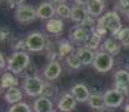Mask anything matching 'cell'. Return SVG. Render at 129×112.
<instances>
[{"mask_svg":"<svg viewBox=\"0 0 129 112\" xmlns=\"http://www.w3.org/2000/svg\"><path fill=\"white\" fill-rule=\"evenodd\" d=\"M52 1H53L54 4H57V5H63L64 2L66 1V0H52Z\"/></svg>","mask_w":129,"mask_h":112,"instance_id":"836d02e7","label":"cell"},{"mask_svg":"<svg viewBox=\"0 0 129 112\" xmlns=\"http://www.w3.org/2000/svg\"><path fill=\"white\" fill-rule=\"evenodd\" d=\"M55 10H56V14L59 17H62V18H70L71 17V8L65 4L58 5L55 8Z\"/></svg>","mask_w":129,"mask_h":112,"instance_id":"4316f807","label":"cell"},{"mask_svg":"<svg viewBox=\"0 0 129 112\" xmlns=\"http://www.w3.org/2000/svg\"><path fill=\"white\" fill-rule=\"evenodd\" d=\"M37 17H39L41 19H52V17L55 15V8L53 7V5L49 2H43L38 6L37 8Z\"/></svg>","mask_w":129,"mask_h":112,"instance_id":"30bf717a","label":"cell"},{"mask_svg":"<svg viewBox=\"0 0 129 112\" xmlns=\"http://www.w3.org/2000/svg\"><path fill=\"white\" fill-rule=\"evenodd\" d=\"M17 84H18V81H17V79L12 75V73H10V72H7V73H5L2 75L1 86L4 89L8 90L10 88H14V86H17Z\"/></svg>","mask_w":129,"mask_h":112,"instance_id":"7402d4cb","label":"cell"},{"mask_svg":"<svg viewBox=\"0 0 129 112\" xmlns=\"http://www.w3.org/2000/svg\"><path fill=\"white\" fill-rule=\"evenodd\" d=\"M96 26L103 27L108 31H110V34L112 35H118L122 29L119 15L115 11H110L108 14H106L105 16H102L101 18H99L98 22H96Z\"/></svg>","mask_w":129,"mask_h":112,"instance_id":"6da1fadb","label":"cell"},{"mask_svg":"<svg viewBox=\"0 0 129 112\" xmlns=\"http://www.w3.org/2000/svg\"><path fill=\"white\" fill-rule=\"evenodd\" d=\"M8 34H9V31L7 29H5V28L0 29V41H5L8 37Z\"/></svg>","mask_w":129,"mask_h":112,"instance_id":"f546056e","label":"cell"},{"mask_svg":"<svg viewBox=\"0 0 129 112\" xmlns=\"http://www.w3.org/2000/svg\"><path fill=\"white\" fill-rule=\"evenodd\" d=\"M125 112H129V103L126 105V108H125Z\"/></svg>","mask_w":129,"mask_h":112,"instance_id":"d590c367","label":"cell"},{"mask_svg":"<svg viewBox=\"0 0 129 112\" xmlns=\"http://www.w3.org/2000/svg\"><path fill=\"white\" fill-rule=\"evenodd\" d=\"M34 110L35 112H52L53 103L47 96H41L34 102Z\"/></svg>","mask_w":129,"mask_h":112,"instance_id":"9a60e30c","label":"cell"},{"mask_svg":"<svg viewBox=\"0 0 129 112\" xmlns=\"http://www.w3.org/2000/svg\"><path fill=\"white\" fill-rule=\"evenodd\" d=\"M9 112H31V110L27 103L20 102V103H17L15 105H12Z\"/></svg>","mask_w":129,"mask_h":112,"instance_id":"83f0119b","label":"cell"},{"mask_svg":"<svg viewBox=\"0 0 129 112\" xmlns=\"http://www.w3.org/2000/svg\"><path fill=\"white\" fill-rule=\"evenodd\" d=\"M115 81H116V85H117V90L121 92L123 94L128 92L129 88V73L125 69H120L116 73L115 75Z\"/></svg>","mask_w":129,"mask_h":112,"instance_id":"ba28073f","label":"cell"},{"mask_svg":"<svg viewBox=\"0 0 129 112\" xmlns=\"http://www.w3.org/2000/svg\"><path fill=\"white\" fill-rule=\"evenodd\" d=\"M76 106V99L72 94H64L59 99L57 103V108L62 112H70Z\"/></svg>","mask_w":129,"mask_h":112,"instance_id":"9c48e42d","label":"cell"},{"mask_svg":"<svg viewBox=\"0 0 129 112\" xmlns=\"http://www.w3.org/2000/svg\"><path fill=\"white\" fill-rule=\"evenodd\" d=\"M66 63H68V65L70 66L71 68H74V69L80 68L81 65H82L78 55H76L75 53H71L69 56H66Z\"/></svg>","mask_w":129,"mask_h":112,"instance_id":"603a6c76","label":"cell"},{"mask_svg":"<svg viewBox=\"0 0 129 112\" xmlns=\"http://www.w3.org/2000/svg\"><path fill=\"white\" fill-rule=\"evenodd\" d=\"M75 54L78 55L82 65H90V64H93L94 56L95 55H94V53L91 51V49L86 48V47L78 48L75 52Z\"/></svg>","mask_w":129,"mask_h":112,"instance_id":"5bb4252c","label":"cell"},{"mask_svg":"<svg viewBox=\"0 0 129 112\" xmlns=\"http://www.w3.org/2000/svg\"><path fill=\"white\" fill-rule=\"evenodd\" d=\"M63 21L61 19H49L46 24V29L51 34H59L63 30Z\"/></svg>","mask_w":129,"mask_h":112,"instance_id":"44dd1931","label":"cell"},{"mask_svg":"<svg viewBox=\"0 0 129 112\" xmlns=\"http://www.w3.org/2000/svg\"><path fill=\"white\" fill-rule=\"evenodd\" d=\"M0 1H1V0H0Z\"/></svg>","mask_w":129,"mask_h":112,"instance_id":"74e56055","label":"cell"},{"mask_svg":"<svg viewBox=\"0 0 129 112\" xmlns=\"http://www.w3.org/2000/svg\"><path fill=\"white\" fill-rule=\"evenodd\" d=\"M89 104H90V106L92 109L99 110V111L106 108L103 95H100V94H92V95H90V98H89Z\"/></svg>","mask_w":129,"mask_h":112,"instance_id":"ffe728a7","label":"cell"},{"mask_svg":"<svg viewBox=\"0 0 129 112\" xmlns=\"http://www.w3.org/2000/svg\"><path fill=\"white\" fill-rule=\"evenodd\" d=\"M21 99H23V93H21V91L17 86L8 89L6 91V93H5V100L8 103L12 104V105H15L17 103H20Z\"/></svg>","mask_w":129,"mask_h":112,"instance_id":"2e32d148","label":"cell"},{"mask_svg":"<svg viewBox=\"0 0 129 112\" xmlns=\"http://www.w3.org/2000/svg\"><path fill=\"white\" fill-rule=\"evenodd\" d=\"M118 41L122 46L129 47V28H122L117 35Z\"/></svg>","mask_w":129,"mask_h":112,"instance_id":"d4e9b609","label":"cell"},{"mask_svg":"<svg viewBox=\"0 0 129 112\" xmlns=\"http://www.w3.org/2000/svg\"><path fill=\"white\" fill-rule=\"evenodd\" d=\"M29 56L25 52H15L12 55L9 57L7 66L8 69L14 74H20L21 72L28 66L29 64Z\"/></svg>","mask_w":129,"mask_h":112,"instance_id":"7a4b0ae2","label":"cell"},{"mask_svg":"<svg viewBox=\"0 0 129 112\" xmlns=\"http://www.w3.org/2000/svg\"><path fill=\"white\" fill-rule=\"evenodd\" d=\"M100 41L101 38L98 36V35H95L94 33H92L90 35V37L88 38V41H86V48L89 49H95L99 47V45H100Z\"/></svg>","mask_w":129,"mask_h":112,"instance_id":"cb8c5ba5","label":"cell"},{"mask_svg":"<svg viewBox=\"0 0 129 112\" xmlns=\"http://www.w3.org/2000/svg\"><path fill=\"white\" fill-rule=\"evenodd\" d=\"M61 71H62V68H61V65H59L58 62L52 61V62H49V64L46 66L45 71H44V75H45V78L47 80L53 81V80L57 79L59 76Z\"/></svg>","mask_w":129,"mask_h":112,"instance_id":"4fadbf2b","label":"cell"},{"mask_svg":"<svg viewBox=\"0 0 129 112\" xmlns=\"http://www.w3.org/2000/svg\"><path fill=\"white\" fill-rule=\"evenodd\" d=\"M72 37L76 42H84V43H86L88 38L90 37V34H89L88 29L84 28L83 26H76L73 29V31H72Z\"/></svg>","mask_w":129,"mask_h":112,"instance_id":"ac0fdd59","label":"cell"},{"mask_svg":"<svg viewBox=\"0 0 129 112\" xmlns=\"http://www.w3.org/2000/svg\"><path fill=\"white\" fill-rule=\"evenodd\" d=\"M15 17L20 22H30L37 17V12L31 6L23 5V6H19L17 8Z\"/></svg>","mask_w":129,"mask_h":112,"instance_id":"8992f818","label":"cell"},{"mask_svg":"<svg viewBox=\"0 0 129 112\" xmlns=\"http://www.w3.org/2000/svg\"><path fill=\"white\" fill-rule=\"evenodd\" d=\"M105 9V1L103 0H90L86 5V11L93 17H98Z\"/></svg>","mask_w":129,"mask_h":112,"instance_id":"e0dca14e","label":"cell"},{"mask_svg":"<svg viewBox=\"0 0 129 112\" xmlns=\"http://www.w3.org/2000/svg\"><path fill=\"white\" fill-rule=\"evenodd\" d=\"M72 95L76 99V101L85 102L89 101L90 92H89V89L84 84H76L72 88Z\"/></svg>","mask_w":129,"mask_h":112,"instance_id":"8fae6325","label":"cell"},{"mask_svg":"<svg viewBox=\"0 0 129 112\" xmlns=\"http://www.w3.org/2000/svg\"><path fill=\"white\" fill-rule=\"evenodd\" d=\"M72 53V46L69 42L63 41L59 43V47H58V54L61 57L63 56H69Z\"/></svg>","mask_w":129,"mask_h":112,"instance_id":"484cf974","label":"cell"},{"mask_svg":"<svg viewBox=\"0 0 129 112\" xmlns=\"http://www.w3.org/2000/svg\"><path fill=\"white\" fill-rule=\"evenodd\" d=\"M89 1L90 0H75V4L78 5V6H86V5L89 4Z\"/></svg>","mask_w":129,"mask_h":112,"instance_id":"1f68e13d","label":"cell"},{"mask_svg":"<svg viewBox=\"0 0 129 112\" xmlns=\"http://www.w3.org/2000/svg\"><path fill=\"white\" fill-rule=\"evenodd\" d=\"M45 47V38L41 33H31L25 39V48L30 52H41Z\"/></svg>","mask_w":129,"mask_h":112,"instance_id":"5b68a950","label":"cell"},{"mask_svg":"<svg viewBox=\"0 0 129 112\" xmlns=\"http://www.w3.org/2000/svg\"><path fill=\"white\" fill-rule=\"evenodd\" d=\"M119 6L126 12V10L129 8V0H119Z\"/></svg>","mask_w":129,"mask_h":112,"instance_id":"f1b7e54d","label":"cell"},{"mask_svg":"<svg viewBox=\"0 0 129 112\" xmlns=\"http://www.w3.org/2000/svg\"><path fill=\"white\" fill-rule=\"evenodd\" d=\"M6 59H5L4 55H2L1 53H0V68H4L5 66H6Z\"/></svg>","mask_w":129,"mask_h":112,"instance_id":"d6a6232c","label":"cell"},{"mask_svg":"<svg viewBox=\"0 0 129 112\" xmlns=\"http://www.w3.org/2000/svg\"><path fill=\"white\" fill-rule=\"evenodd\" d=\"M9 2H10L11 6H23V2L24 0H8Z\"/></svg>","mask_w":129,"mask_h":112,"instance_id":"4dcf8cb0","label":"cell"},{"mask_svg":"<svg viewBox=\"0 0 129 112\" xmlns=\"http://www.w3.org/2000/svg\"><path fill=\"white\" fill-rule=\"evenodd\" d=\"M120 46L121 44H119L117 41H115V39L112 38H109L105 41V43L102 45V49L103 52H106V53L108 54H117L120 52Z\"/></svg>","mask_w":129,"mask_h":112,"instance_id":"d6986e66","label":"cell"},{"mask_svg":"<svg viewBox=\"0 0 129 112\" xmlns=\"http://www.w3.org/2000/svg\"><path fill=\"white\" fill-rule=\"evenodd\" d=\"M125 14H126V15H127V17H128V18H129V8L127 9V10H126V12H125Z\"/></svg>","mask_w":129,"mask_h":112,"instance_id":"8d00e7d4","label":"cell"},{"mask_svg":"<svg viewBox=\"0 0 129 112\" xmlns=\"http://www.w3.org/2000/svg\"><path fill=\"white\" fill-rule=\"evenodd\" d=\"M93 66L98 72L105 73L112 68L113 66V58L110 54L106 53V52H99L94 56Z\"/></svg>","mask_w":129,"mask_h":112,"instance_id":"3957f363","label":"cell"},{"mask_svg":"<svg viewBox=\"0 0 129 112\" xmlns=\"http://www.w3.org/2000/svg\"><path fill=\"white\" fill-rule=\"evenodd\" d=\"M88 11H86V8H83L82 6H73L71 8V18L73 21L79 22V24L82 25L84 21L88 19Z\"/></svg>","mask_w":129,"mask_h":112,"instance_id":"7c38bea8","label":"cell"},{"mask_svg":"<svg viewBox=\"0 0 129 112\" xmlns=\"http://www.w3.org/2000/svg\"><path fill=\"white\" fill-rule=\"evenodd\" d=\"M99 112H113V111L111 110L110 108H105V109H102V110H100Z\"/></svg>","mask_w":129,"mask_h":112,"instance_id":"e575fe53","label":"cell"},{"mask_svg":"<svg viewBox=\"0 0 129 112\" xmlns=\"http://www.w3.org/2000/svg\"><path fill=\"white\" fill-rule=\"evenodd\" d=\"M103 99H105L107 108H118V106L121 105V103L123 101V94L117 89L110 90V91L105 93Z\"/></svg>","mask_w":129,"mask_h":112,"instance_id":"52a82bcc","label":"cell"},{"mask_svg":"<svg viewBox=\"0 0 129 112\" xmlns=\"http://www.w3.org/2000/svg\"><path fill=\"white\" fill-rule=\"evenodd\" d=\"M24 89H25V92L27 93V95L38 96L44 92L45 85H44V82L39 78L30 76V78H27L26 81H25Z\"/></svg>","mask_w":129,"mask_h":112,"instance_id":"277c9868","label":"cell"}]
</instances>
